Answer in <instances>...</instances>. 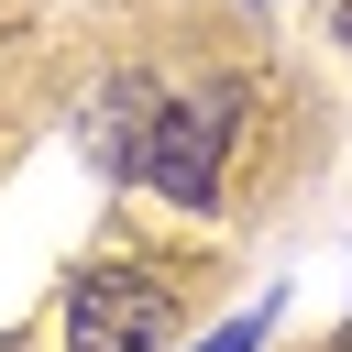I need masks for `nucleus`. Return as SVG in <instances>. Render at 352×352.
Masks as SVG:
<instances>
[{
	"mask_svg": "<svg viewBox=\"0 0 352 352\" xmlns=\"http://www.w3.org/2000/svg\"><path fill=\"white\" fill-rule=\"evenodd\" d=\"M242 77H220V88H187V99H154L143 110V132H132V187H154V198H176V209H209L220 198V154H231V132H242Z\"/></svg>",
	"mask_w": 352,
	"mask_h": 352,
	"instance_id": "f257e3e1",
	"label": "nucleus"
},
{
	"mask_svg": "<svg viewBox=\"0 0 352 352\" xmlns=\"http://www.w3.org/2000/svg\"><path fill=\"white\" fill-rule=\"evenodd\" d=\"M176 330V275L154 264H88L66 297V352H154Z\"/></svg>",
	"mask_w": 352,
	"mask_h": 352,
	"instance_id": "f03ea898",
	"label": "nucleus"
},
{
	"mask_svg": "<svg viewBox=\"0 0 352 352\" xmlns=\"http://www.w3.org/2000/svg\"><path fill=\"white\" fill-rule=\"evenodd\" d=\"M264 330H275V297H253V308H242V319H220V330H209V341H198V352H253V341H264Z\"/></svg>",
	"mask_w": 352,
	"mask_h": 352,
	"instance_id": "7ed1b4c3",
	"label": "nucleus"
},
{
	"mask_svg": "<svg viewBox=\"0 0 352 352\" xmlns=\"http://www.w3.org/2000/svg\"><path fill=\"white\" fill-rule=\"evenodd\" d=\"M330 22H341V44H352V0H341V11H330Z\"/></svg>",
	"mask_w": 352,
	"mask_h": 352,
	"instance_id": "20e7f679",
	"label": "nucleus"
},
{
	"mask_svg": "<svg viewBox=\"0 0 352 352\" xmlns=\"http://www.w3.org/2000/svg\"><path fill=\"white\" fill-rule=\"evenodd\" d=\"M341 352H352V341H341Z\"/></svg>",
	"mask_w": 352,
	"mask_h": 352,
	"instance_id": "39448f33",
	"label": "nucleus"
}]
</instances>
